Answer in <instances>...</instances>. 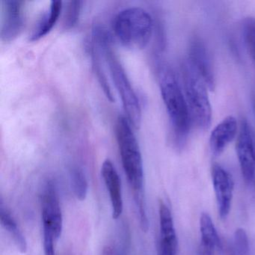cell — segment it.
<instances>
[{
  "instance_id": "obj_21",
  "label": "cell",
  "mask_w": 255,
  "mask_h": 255,
  "mask_svg": "<svg viewBox=\"0 0 255 255\" xmlns=\"http://www.w3.org/2000/svg\"><path fill=\"white\" fill-rule=\"evenodd\" d=\"M177 250V246L159 241L158 255H176Z\"/></svg>"
},
{
  "instance_id": "obj_19",
  "label": "cell",
  "mask_w": 255,
  "mask_h": 255,
  "mask_svg": "<svg viewBox=\"0 0 255 255\" xmlns=\"http://www.w3.org/2000/svg\"><path fill=\"white\" fill-rule=\"evenodd\" d=\"M81 8V1H69L67 2L63 17V25L66 29H71L77 23Z\"/></svg>"
},
{
  "instance_id": "obj_20",
  "label": "cell",
  "mask_w": 255,
  "mask_h": 255,
  "mask_svg": "<svg viewBox=\"0 0 255 255\" xmlns=\"http://www.w3.org/2000/svg\"><path fill=\"white\" fill-rule=\"evenodd\" d=\"M233 255H249V238L243 228H238L234 233Z\"/></svg>"
},
{
  "instance_id": "obj_13",
  "label": "cell",
  "mask_w": 255,
  "mask_h": 255,
  "mask_svg": "<svg viewBox=\"0 0 255 255\" xmlns=\"http://www.w3.org/2000/svg\"><path fill=\"white\" fill-rule=\"evenodd\" d=\"M62 10V2L59 0L51 1L48 9L44 12L32 29L29 35V39L31 41H36L47 35L57 21Z\"/></svg>"
},
{
  "instance_id": "obj_7",
  "label": "cell",
  "mask_w": 255,
  "mask_h": 255,
  "mask_svg": "<svg viewBox=\"0 0 255 255\" xmlns=\"http://www.w3.org/2000/svg\"><path fill=\"white\" fill-rule=\"evenodd\" d=\"M236 150L243 178L252 184L255 177V138L247 121H242Z\"/></svg>"
},
{
  "instance_id": "obj_12",
  "label": "cell",
  "mask_w": 255,
  "mask_h": 255,
  "mask_svg": "<svg viewBox=\"0 0 255 255\" xmlns=\"http://www.w3.org/2000/svg\"><path fill=\"white\" fill-rule=\"evenodd\" d=\"M237 132V122L234 116H228L219 124L210 134V147L213 154H222L228 144L235 138Z\"/></svg>"
},
{
  "instance_id": "obj_5",
  "label": "cell",
  "mask_w": 255,
  "mask_h": 255,
  "mask_svg": "<svg viewBox=\"0 0 255 255\" xmlns=\"http://www.w3.org/2000/svg\"><path fill=\"white\" fill-rule=\"evenodd\" d=\"M182 74L192 123L198 129L205 130L210 128L212 120L207 85L189 59L182 64Z\"/></svg>"
},
{
  "instance_id": "obj_8",
  "label": "cell",
  "mask_w": 255,
  "mask_h": 255,
  "mask_svg": "<svg viewBox=\"0 0 255 255\" xmlns=\"http://www.w3.org/2000/svg\"><path fill=\"white\" fill-rule=\"evenodd\" d=\"M23 4L17 0H2L1 2L0 35L2 41H13L21 32L24 23Z\"/></svg>"
},
{
  "instance_id": "obj_10",
  "label": "cell",
  "mask_w": 255,
  "mask_h": 255,
  "mask_svg": "<svg viewBox=\"0 0 255 255\" xmlns=\"http://www.w3.org/2000/svg\"><path fill=\"white\" fill-rule=\"evenodd\" d=\"M101 174L110 194L113 218L118 219L122 216L124 209L122 183L117 170L110 159H106L103 162Z\"/></svg>"
},
{
  "instance_id": "obj_16",
  "label": "cell",
  "mask_w": 255,
  "mask_h": 255,
  "mask_svg": "<svg viewBox=\"0 0 255 255\" xmlns=\"http://www.w3.org/2000/svg\"><path fill=\"white\" fill-rule=\"evenodd\" d=\"M159 230L160 240L162 241L177 244V234L174 228L172 214L168 206L160 202L159 209Z\"/></svg>"
},
{
  "instance_id": "obj_3",
  "label": "cell",
  "mask_w": 255,
  "mask_h": 255,
  "mask_svg": "<svg viewBox=\"0 0 255 255\" xmlns=\"http://www.w3.org/2000/svg\"><path fill=\"white\" fill-rule=\"evenodd\" d=\"M95 36L100 47L105 53L115 86L122 98L127 119L133 128H138L141 125V109L136 92L134 90L122 63L112 49L110 38L104 29L100 27L95 28Z\"/></svg>"
},
{
  "instance_id": "obj_6",
  "label": "cell",
  "mask_w": 255,
  "mask_h": 255,
  "mask_svg": "<svg viewBox=\"0 0 255 255\" xmlns=\"http://www.w3.org/2000/svg\"><path fill=\"white\" fill-rule=\"evenodd\" d=\"M41 219L44 255H56L55 243L62 235L63 217L57 191L51 180L47 182L43 189Z\"/></svg>"
},
{
  "instance_id": "obj_1",
  "label": "cell",
  "mask_w": 255,
  "mask_h": 255,
  "mask_svg": "<svg viewBox=\"0 0 255 255\" xmlns=\"http://www.w3.org/2000/svg\"><path fill=\"white\" fill-rule=\"evenodd\" d=\"M132 125L127 118L119 116L116 124V139L124 171L133 192L139 220L148 219L144 193V168L142 156Z\"/></svg>"
},
{
  "instance_id": "obj_18",
  "label": "cell",
  "mask_w": 255,
  "mask_h": 255,
  "mask_svg": "<svg viewBox=\"0 0 255 255\" xmlns=\"http://www.w3.org/2000/svg\"><path fill=\"white\" fill-rule=\"evenodd\" d=\"M243 35L249 55L255 64V18L248 17L243 23Z\"/></svg>"
},
{
  "instance_id": "obj_11",
  "label": "cell",
  "mask_w": 255,
  "mask_h": 255,
  "mask_svg": "<svg viewBox=\"0 0 255 255\" xmlns=\"http://www.w3.org/2000/svg\"><path fill=\"white\" fill-rule=\"evenodd\" d=\"M189 59L210 90H214L215 76L211 59L204 43L194 39L189 47Z\"/></svg>"
},
{
  "instance_id": "obj_14",
  "label": "cell",
  "mask_w": 255,
  "mask_h": 255,
  "mask_svg": "<svg viewBox=\"0 0 255 255\" xmlns=\"http://www.w3.org/2000/svg\"><path fill=\"white\" fill-rule=\"evenodd\" d=\"M200 231L201 237L200 249L213 254L216 250L221 249L222 243L216 227L210 215L205 212L201 213L200 217Z\"/></svg>"
},
{
  "instance_id": "obj_23",
  "label": "cell",
  "mask_w": 255,
  "mask_h": 255,
  "mask_svg": "<svg viewBox=\"0 0 255 255\" xmlns=\"http://www.w3.org/2000/svg\"></svg>"
},
{
  "instance_id": "obj_2",
  "label": "cell",
  "mask_w": 255,
  "mask_h": 255,
  "mask_svg": "<svg viewBox=\"0 0 255 255\" xmlns=\"http://www.w3.org/2000/svg\"><path fill=\"white\" fill-rule=\"evenodd\" d=\"M159 81L161 95L176 143L177 145L182 146L187 137L192 124L187 102L183 96L175 74L166 65L160 68Z\"/></svg>"
},
{
  "instance_id": "obj_9",
  "label": "cell",
  "mask_w": 255,
  "mask_h": 255,
  "mask_svg": "<svg viewBox=\"0 0 255 255\" xmlns=\"http://www.w3.org/2000/svg\"><path fill=\"white\" fill-rule=\"evenodd\" d=\"M212 180L219 216L222 219H227L231 211L234 195L232 176L223 167L214 164L212 167Z\"/></svg>"
},
{
  "instance_id": "obj_22",
  "label": "cell",
  "mask_w": 255,
  "mask_h": 255,
  "mask_svg": "<svg viewBox=\"0 0 255 255\" xmlns=\"http://www.w3.org/2000/svg\"><path fill=\"white\" fill-rule=\"evenodd\" d=\"M199 255H214V254L199 249Z\"/></svg>"
},
{
  "instance_id": "obj_15",
  "label": "cell",
  "mask_w": 255,
  "mask_h": 255,
  "mask_svg": "<svg viewBox=\"0 0 255 255\" xmlns=\"http://www.w3.org/2000/svg\"><path fill=\"white\" fill-rule=\"evenodd\" d=\"M0 221L4 229L6 230L12 237L17 249L21 253H26L28 248L27 241L15 219L4 205L2 199L0 201Z\"/></svg>"
},
{
  "instance_id": "obj_4",
  "label": "cell",
  "mask_w": 255,
  "mask_h": 255,
  "mask_svg": "<svg viewBox=\"0 0 255 255\" xmlns=\"http://www.w3.org/2000/svg\"><path fill=\"white\" fill-rule=\"evenodd\" d=\"M153 28L151 16L140 7L124 8L115 17L116 36L124 46L132 50L142 49L147 45Z\"/></svg>"
},
{
  "instance_id": "obj_17",
  "label": "cell",
  "mask_w": 255,
  "mask_h": 255,
  "mask_svg": "<svg viewBox=\"0 0 255 255\" xmlns=\"http://www.w3.org/2000/svg\"><path fill=\"white\" fill-rule=\"evenodd\" d=\"M71 180L74 195L77 199L84 201L89 191V184L84 173L79 168H73L71 171Z\"/></svg>"
}]
</instances>
